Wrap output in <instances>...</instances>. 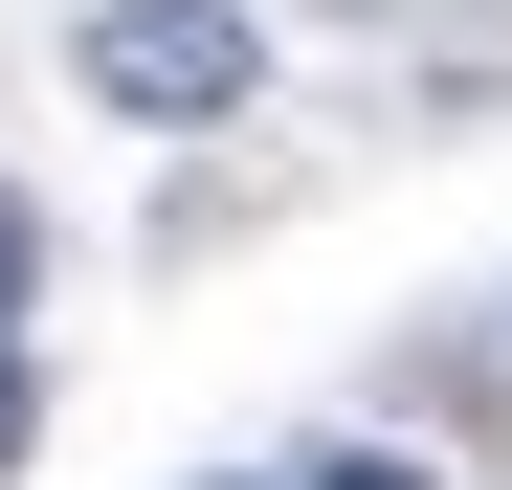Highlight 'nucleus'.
<instances>
[{"mask_svg":"<svg viewBox=\"0 0 512 490\" xmlns=\"http://www.w3.org/2000/svg\"><path fill=\"white\" fill-rule=\"evenodd\" d=\"M67 67H90V112H134V134H223L268 90V23H245V0H90Z\"/></svg>","mask_w":512,"mask_h":490,"instance_id":"f257e3e1","label":"nucleus"},{"mask_svg":"<svg viewBox=\"0 0 512 490\" xmlns=\"http://www.w3.org/2000/svg\"><path fill=\"white\" fill-rule=\"evenodd\" d=\"M23 312H45V201L0 179V335H23Z\"/></svg>","mask_w":512,"mask_h":490,"instance_id":"f03ea898","label":"nucleus"},{"mask_svg":"<svg viewBox=\"0 0 512 490\" xmlns=\"http://www.w3.org/2000/svg\"><path fill=\"white\" fill-rule=\"evenodd\" d=\"M290 490H446V468H423V446H312Z\"/></svg>","mask_w":512,"mask_h":490,"instance_id":"7ed1b4c3","label":"nucleus"},{"mask_svg":"<svg viewBox=\"0 0 512 490\" xmlns=\"http://www.w3.org/2000/svg\"><path fill=\"white\" fill-rule=\"evenodd\" d=\"M23 446H45V357L0 335V468H23Z\"/></svg>","mask_w":512,"mask_h":490,"instance_id":"20e7f679","label":"nucleus"},{"mask_svg":"<svg viewBox=\"0 0 512 490\" xmlns=\"http://www.w3.org/2000/svg\"><path fill=\"white\" fill-rule=\"evenodd\" d=\"M201 490H290V468H201Z\"/></svg>","mask_w":512,"mask_h":490,"instance_id":"39448f33","label":"nucleus"}]
</instances>
